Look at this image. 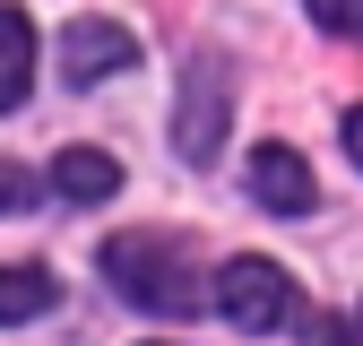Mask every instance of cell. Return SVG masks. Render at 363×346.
I'll return each instance as SVG.
<instances>
[{
    "instance_id": "obj_1",
    "label": "cell",
    "mask_w": 363,
    "mask_h": 346,
    "mask_svg": "<svg viewBox=\"0 0 363 346\" xmlns=\"http://www.w3.org/2000/svg\"><path fill=\"white\" fill-rule=\"evenodd\" d=\"M96 269H104V286L130 303V312H156V320H191V312H208L199 269H191V251H182L173 234H113Z\"/></svg>"
},
{
    "instance_id": "obj_2",
    "label": "cell",
    "mask_w": 363,
    "mask_h": 346,
    "mask_svg": "<svg viewBox=\"0 0 363 346\" xmlns=\"http://www.w3.org/2000/svg\"><path fill=\"white\" fill-rule=\"evenodd\" d=\"M216 312L234 329H286L294 320V277L277 260H225L216 269Z\"/></svg>"
},
{
    "instance_id": "obj_3",
    "label": "cell",
    "mask_w": 363,
    "mask_h": 346,
    "mask_svg": "<svg viewBox=\"0 0 363 346\" xmlns=\"http://www.w3.org/2000/svg\"><path fill=\"white\" fill-rule=\"evenodd\" d=\"M173 147H182V164H208L225 147V61L216 52L191 61V86H182V113H173Z\"/></svg>"
},
{
    "instance_id": "obj_4",
    "label": "cell",
    "mask_w": 363,
    "mask_h": 346,
    "mask_svg": "<svg viewBox=\"0 0 363 346\" xmlns=\"http://www.w3.org/2000/svg\"><path fill=\"white\" fill-rule=\"evenodd\" d=\"M130 61H139L130 26H113V18L61 26V86H96V78H113V69H130Z\"/></svg>"
},
{
    "instance_id": "obj_5",
    "label": "cell",
    "mask_w": 363,
    "mask_h": 346,
    "mask_svg": "<svg viewBox=\"0 0 363 346\" xmlns=\"http://www.w3.org/2000/svg\"><path fill=\"white\" fill-rule=\"evenodd\" d=\"M251 199H259V208H277V216H303L311 199H320V182L303 173L294 147H251Z\"/></svg>"
},
{
    "instance_id": "obj_6",
    "label": "cell",
    "mask_w": 363,
    "mask_h": 346,
    "mask_svg": "<svg viewBox=\"0 0 363 346\" xmlns=\"http://www.w3.org/2000/svg\"><path fill=\"white\" fill-rule=\"evenodd\" d=\"M52 191L78 199V208H96V199L121 191V164H113L104 147H61V156H52Z\"/></svg>"
},
{
    "instance_id": "obj_7",
    "label": "cell",
    "mask_w": 363,
    "mask_h": 346,
    "mask_svg": "<svg viewBox=\"0 0 363 346\" xmlns=\"http://www.w3.org/2000/svg\"><path fill=\"white\" fill-rule=\"evenodd\" d=\"M52 303H61V277H52V269H0V329L52 312Z\"/></svg>"
},
{
    "instance_id": "obj_8",
    "label": "cell",
    "mask_w": 363,
    "mask_h": 346,
    "mask_svg": "<svg viewBox=\"0 0 363 346\" xmlns=\"http://www.w3.org/2000/svg\"><path fill=\"white\" fill-rule=\"evenodd\" d=\"M26 78H35V26L18 9H0V113L26 96Z\"/></svg>"
},
{
    "instance_id": "obj_9",
    "label": "cell",
    "mask_w": 363,
    "mask_h": 346,
    "mask_svg": "<svg viewBox=\"0 0 363 346\" xmlns=\"http://www.w3.org/2000/svg\"><path fill=\"white\" fill-rule=\"evenodd\" d=\"M43 199V173L35 164H0V216H9V208H35Z\"/></svg>"
},
{
    "instance_id": "obj_10",
    "label": "cell",
    "mask_w": 363,
    "mask_h": 346,
    "mask_svg": "<svg viewBox=\"0 0 363 346\" xmlns=\"http://www.w3.org/2000/svg\"><path fill=\"white\" fill-rule=\"evenodd\" d=\"M311 18H320L329 35H363V0H303Z\"/></svg>"
},
{
    "instance_id": "obj_11",
    "label": "cell",
    "mask_w": 363,
    "mask_h": 346,
    "mask_svg": "<svg viewBox=\"0 0 363 346\" xmlns=\"http://www.w3.org/2000/svg\"><path fill=\"white\" fill-rule=\"evenodd\" d=\"M303 346H363V337H354L337 312H311V320H303Z\"/></svg>"
},
{
    "instance_id": "obj_12",
    "label": "cell",
    "mask_w": 363,
    "mask_h": 346,
    "mask_svg": "<svg viewBox=\"0 0 363 346\" xmlns=\"http://www.w3.org/2000/svg\"><path fill=\"white\" fill-rule=\"evenodd\" d=\"M346 147H354V164H363V104L346 113Z\"/></svg>"
}]
</instances>
